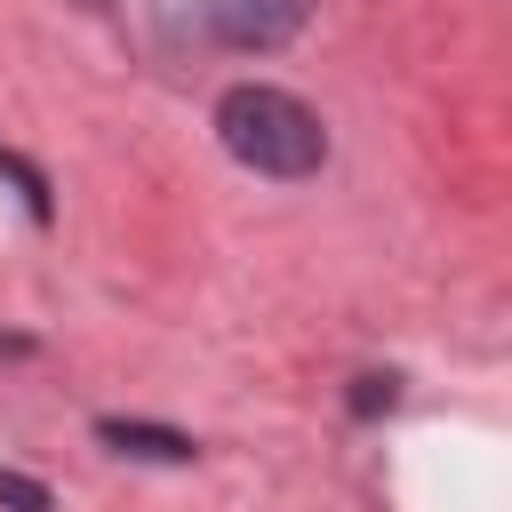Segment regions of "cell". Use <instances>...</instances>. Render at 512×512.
I'll list each match as a JSON object with an SVG mask.
<instances>
[{
	"label": "cell",
	"mask_w": 512,
	"mask_h": 512,
	"mask_svg": "<svg viewBox=\"0 0 512 512\" xmlns=\"http://www.w3.org/2000/svg\"><path fill=\"white\" fill-rule=\"evenodd\" d=\"M216 136H224V152H232L240 168L280 176V184H296V176H312V168L328 160L320 112L296 104L288 88H264V80H240V88L216 96Z\"/></svg>",
	"instance_id": "cell-1"
},
{
	"label": "cell",
	"mask_w": 512,
	"mask_h": 512,
	"mask_svg": "<svg viewBox=\"0 0 512 512\" xmlns=\"http://www.w3.org/2000/svg\"><path fill=\"white\" fill-rule=\"evenodd\" d=\"M208 16H216V32L232 48H280V40L304 32L312 0H208Z\"/></svg>",
	"instance_id": "cell-2"
},
{
	"label": "cell",
	"mask_w": 512,
	"mask_h": 512,
	"mask_svg": "<svg viewBox=\"0 0 512 512\" xmlns=\"http://www.w3.org/2000/svg\"><path fill=\"white\" fill-rule=\"evenodd\" d=\"M96 440H104V448H120V456H144V464H192V456H200V448H192V432L128 424V416H104V424H96Z\"/></svg>",
	"instance_id": "cell-3"
},
{
	"label": "cell",
	"mask_w": 512,
	"mask_h": 512,
	"mask_svg": "<svg viewBox=\"0 0 512 512\" xmlns=\"http://www.w3.org/2000/svg\"><path fill=\"white\" fill-rule=\"evenodd\" d=\"M400 400V376H352V416H384Z\"/></svg>",
	"instance_id": "cell-4"
},
{
	"label": "cell",
	"mask_w": 512,
	"mask_h": 512,
	"mask_svg": "<svg viewBox=\"0 0 512 512\" xmlns=\"http://www.w3.org/2000/svg\"><path fill=\"white\" fill-rule=\"evenodd\" d=\"M0 504H16V512H48V488H40V480H16V472H0Z\"/></svg>",
	"instance_id": "cell-5"
},
{
	"label": "cell",
	"mask_w": 512,
	"mask_h": 512,
	"mask_svg": "<svg viewBox=\"0 0 512 512\" xmlns=\"http://www.w3.org/2000/svg\"><path fill=\"white\" fill-rule=\"evenodd\" d=\"M80 8H112V0H80Z\"/></svg>",
	"instance_id": "cell-6"
}]
</instances>
